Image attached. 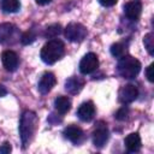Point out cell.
I'll return each mask as SVG.
<instances>
[{"mask_svg":"<svg viewBox=\"0 0 154 154\" xmlns=\"http://www.w3.org/2000/svg\"><path fill=\"white\" fill-rule=\"evenodd\" d=\"M60 34H61L60 24H52V25L47 26L45 30V37H47V38H54Z\"/></svg>","mask_w":154,"mask_h":154,"instance_id":"cell-19","label":"cell"},{"mask_svg":"<svg viewBox=\"0 0 154 154\" xmlns=\"http://www.w3.org/2000/svg\"><path fill=\"white\" fill-rule=\"evenodd\" d=\"M11 150H12V147H11V144H10L8 142H5V143L1 144V147H0V153H1V154H8Z\"/></svg>","mask_w":154,"mask_h":154,"instance_id":"cell-24","label":"cell"},{"mask_svg":"<svg viewBox=\"0 0 154 154\" xmlns=\"http://www.w3.org/2000/svg\"><path fill=\"white\" fill-rule=\"evenodd\" d=\"M35 40H36V32L34 30H31V29L25 31V32H23L22 36H20V42L23 45H25V46L32 43Z\"/></svg>","mask_w":154,"mask_h":154,"instance_id":"cell-21","label":"cell"},{"mask_svg":"<svg viewBox=\"0 0 154 154\" xmlns=\"http://www.w3.org/2000/svg\"><path fill=\"white\" fill-rule=\"evenodd\" d=\"M65 52V46L63 43V41L58 40V38H53L49 40L48 42H46L41 49V59L43 63L52 65L54 63H57Z\"/></svg>","mask_w":154,"mask_h":154,"instance_id":"cell-1","label":"cell"},{"mask_svg":"<svg viewBox=\"0 0 154 154\" xmlns=\"http://www.w3.org/2000/svg\"><path fill=\"white\" fill-rule=\"evenodd\" d=\"M128 114H129V109L124 106V107L119 108V109L116 112V116H114V117H116L118 120H124V119H126Z\"/></svg>","mask_w":154,"mask_h":154,"instance_id":"cell-22","label":"cell"},{"mask_svg":"<svg viewBox=\"0 0 154 154\" xmlns=\"http://www.w3.org/2000/svg\"><path fill=\"white\" fill-rule=\"evenodd\" d=\"M111 54L116 58H122L124 55H126V47L124 43H120V42H117V43H113L111 46Z\"/></svg>","mask_w":154,"mask_h":154,"instance_id":"cell-18","label":"cell"},{"mask_svg":"<svg viewBox=\"0 0 154 154\" xmlns=\"http://www.w3.org/2000/svg\"><path fill=\"white\" fill-rule=\"evenodd\" d=\"M16 26L11 23H2L0 24V43L8 42L10 38L14 35Z\"/></svg>","mask_w":154,"mask_h":154,"instance_id":"cell-15","label":"cell"},{"mask_svg":"<svg viewBox=\"0 0 154 154\" xmlns=\"http://www.w3.org/2000/svg\"><path fill=\"white\" fill-rule=\"evenodd\" d=\"M117 69L119 75L123 78L131 79V78H135L141 71V63L131 55H124L119 59Z\"/></svg>","mask_w":154,"mask_h":154,"instance_id":"cell-3","label":"cell"},{"mask_svg":"<svg viewBox=\"0 0 154 154\" xmlns=\"http://www.w3.org/2000/svg\"><path fill=\"white\" fill-rule=\"evenodd\" d=\"M54 107L55 111L60 114H65L71 108V100L67 96H58L54 100Z\"/></svg>","mask_w":154,"mask_h":154,"instance_id":"cell-16","label":"cell"},{"mask_svg":"<svg viewBox=\"0 0 154 154\" xmlns=\"http://www.w3.org/2000/svg\"><path fill=\"white\" fill-rule=\"evenodd\" d=\"M1 61H2L4 67L7 71H10V72L16 71L17 67H18V63H19L17 53L13 52V51H10V49L2 52V54H1Z\"/></svg>","mask_w":154,"mask_h":154,"instance_id":"cell-8","label":"cell"},{"mask_svg":"<svg viewBox=\"0 0 154 154\" xmlns=\"http://www.w3.org/2000/svg\"><path fill=\"white\" fill-rule=\"evenodd\" d=\"M154 66V64H150L148 67H147V70H146V76H147V78H148V81L149 82H154V73H153V67Z\"/></svg>","mask_w":154,"mask_h":154,"instance_id":"cell-23","label":"cell"},{"mask_svg":"<svg viewBox=\"0 0 154 154\" xmlns=\"http://www.w3.org/2000/svg\"><path fill=\"white\" fill-rule=\"evenodd\" d=\"M64 136L65 138H67L70 142L75 143V144H78L82 142V140L84 138V132L83 130L79 128V126H76V125H70L67 128L64 129Z\"/></svg>","mask_w":154,"mask_h":154,"instance_id":"cell-11","label":"cell"},{"mask_svg":"<svg viewBox=\"0 0 154 154\" xmlns=\"http://www.w3.org/2000/svg\"><path fill=\"white\" fill-rule=\"evenodd\" d=\"M6 94H7V90H6V88H5L4 85H1V84H0V97L5 96Z\"/></svg>","mask_w":154,"mask_h":154,"instance_id":"cell-26","label":"cell"},{"mask_svg":"<svg viewBox=\"0 0 154 154\" xmlns=\"http://www.w3.org/2000/svg\"><path fill=\"white\" fill-rule=\"evenodd\" d=\"M99 66V59L95 53H87L79 61V71L83 75L93 73Z\"/></svg>","mask_w":154,"mask_h":154,"instance_id":"cell-5","label":"cell"},{"mask_svg":"<svg viewBox=\"0 0 154 154\" xmlns=\"http://www.w3.org/2000/svg\"><path fill=\"white\" fill-rule=\"evenodd\" d=\"M36 1V4H38V5H47V4H49L52 0H35Z\"/></svg>","mask_w":154,"mask_h":154,"instance_id":"cell-27","label":"cell"},{"mask_svg":"<svg viewBox=\"0 0 154 154\" xmlns=\"http://www.w3.org/2000/svg\"><path fill=\"white\" fill-rule=\"evenodd\" d=\"M83 85H84V81L82 78H79V77H76V76L70 77L65 82V89L70 94H77V93H79L82 90Z\"/></svg>","mask_w":154,"mask_h":154,"instance_id":"cell-14","label":"cell"},{"mask_svg":"<svg viewBox=\"0 0 154 154\" xmlns=\"http://www.w3.org/2000/svg\"><path fill=\"white\" fill-rule=\"evenodd\" d=\"M77 116L82 122H90L95 116V106H94V103L91 101L83 102L77 109Z\"/></svg>","mask_w":154,"mask_h":154,"instance_id":"cell-12","label":"cell"},{"mask_svg":"<svg viewBox=\"0 0 154 154\" xmlns=\"http://www.w3.org/2000/svg\"><path fill=\"white\" fill-rule=\"evenodd\" d=\"M108 129L105 124H100L95 128L93 132V143L96 147H103L105 143L108 141Z\"/></svg>","mask_w":154,"mask_h":154,"instance_id":"cell-10","label":"cell"},{"mask_svg":"<svg viewBox=\"0 0 154 154\" xmlns=\"http://www.w3.org/2000/svg\"><path fill=\"white\" fill-rule=\"evenodd\" d=\"M119 101L123 103H130L138 96V89L134 84H125L119 90Z\"/></svg>","mask_w":154,"mask_h":154,"instance_id":"cell-6","label":"cell"},{"mask_svg":"<svg viewBox=\"0 0 154 154\" xmlns=\"http://www.w3.org/2000/svg\"><path fill=\"white\" fill-rule=\"evenodd\" d=\"M117 1H118V0H99V2H100L102 6H105V7H111V6L116 5Z\"/></svg>","mask_w":154,"mask_h":154,"instance_id":"cell-25","label":"cell"},{"mask_svg":"<svg viewBox=\"0 0 154 154\" xmlns=\"http://www.w3.org/2000/svg\"><path fill=\"white\" fill-rule=\"evenodd\" d=\"M142 12V2L140 0H132L125 4L124 13L130 20H137Z\"/></svg>","mask_w":154,"mask_h":154,"instance_id":"cell-9","label":"cell"},{"mask_svg":"<svg viewBox=\"0 0 154 154\" xmlns=\"http://www.w3.org/2000/svg\"><path fill=\"white\" fill-rule=\"evenodd\" d=\"M124 144L126 147V149L130 153H136L141 149V137L137 132H132L129 134L125 140H124Z\"/></svg>","mask_w":154,"mask_h":154,"instance_id":"cell-13","label":"cell"},{"mask_svg":"<svg viewBox=\"0 0 154 154\" xmlns=\"http://www.w3.org/2000/svg\"><path fill=\"white\" fill-rule=\"evenodd\" d=\"M57 83V79H55V76L52 73V72H45L40 81H38V84H37V89L41 94H48L52 88Z\"/></svg>","mask_w":154,"mask_h":154,"instance_id":"cell-7","label":"cell"},{"mask_svg":"<svg viewBox=\"0 0 154 154\" xmlns=\"http://www.w3.org/2000/svg\"><path fill=\"white\" fill-rule=\"evenodd\" d=\"M143 43H144V47L148 51V53L150 55H154V34L153 32H148L143 37Z\"/></svg>","mask_w":154,"mask_h":154,"instance_id":"cell-20","label":"cell"},{"mask_svg":"<svg viewBox=\"0 0 154 154\" xmlns=\"http://www.w3.org/2000/svg\"><path fill=\"white\" fill-rule=\"evenodd\" d=\"M36 124H37V117H36L35 112L25 111L22 114L20 123H19V134H20L23 148H25L28 146V143L30 142V140L35 132Z\"/></svg>","mask_w":154,"mask_h":154,"instance_id":"cell-2","label":"cell"},{"mask_svg":"<svg viewBox=\"0 0 154 154\" xmlns=\"http://www.w3.org/2000/svg\"><path fill=\"white\" fill-rule=\"evenodd\" d=\"M0 8L5 13H14L20 8L19 0H0Z\"/></svg>","mask_w":154,"mask_h":154,"instance_id":"cell-17","label":"cell"},{"mask_svg":"<svg viewBox=\"0 0 154 154\" xmlns=\"http://www.w3.org/2000/svg\"><path fill=\"white\" fill-rule=\"evenodd\" d=\"M65 37L72 42H81L87 36V29L79 23H70L64 30Z\"/></svg>","mask_w":154,"mask_h":154,"instance_id":"cell-4","label":"cell"}]
</instances>
